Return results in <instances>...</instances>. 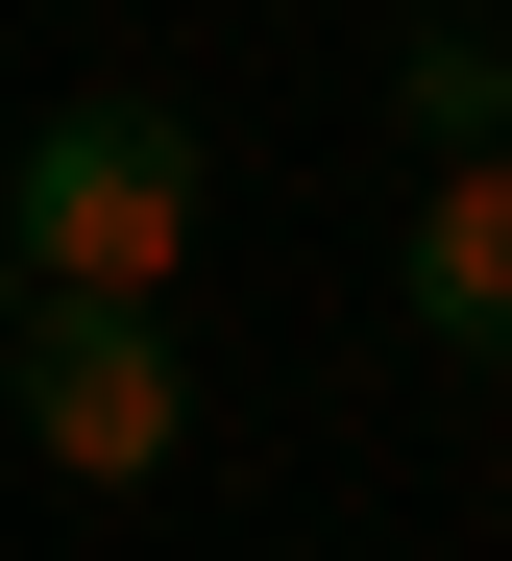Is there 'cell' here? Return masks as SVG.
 <instances>
[{"label":"cell","mask_w":512,"mask_h":561,"mask_svg":"<svg viewBox=\"0 0 512 561\" xmlns=\"http://www.w3.org/2000/svg\"><path fill=\"white\" fill-rule=\"evenodd\" d=\"M195 196H220V147H195V99H49L25 171H0V268L25 294H171L195 268Z\"/></svg>","instance_id":"6da1fadb"},{"label":"cell","mask_w":512,"mask_h":561,"mask_svg":"<svg viewBox=\"0 0 512 561\" xmlns=\"http://www.w3.org/2000/svg\"><path fill=\"white\" fill-rule=\"evenodd\" d=\"M0 342H25V268H0Z\"/></svg>","instance_id":"5b68a950"},{"label":"cell","mask_w":512,"mask_h":561,"mask_svg":"<svg viewBox=\"0 0 512 561\" xmlns=\"http://www.w3.org/2000/svg\"><path fill=\"white\" fill-rule=\"evenodd\" d=\"M0 391H25V463H73V489H147V463L195 439V366H171V318H123V294H25Z\"/></svg>","instance_id":"7a4b0ae2"},{"label":"cell","mask_w":512,"mask_h":561,"mask_svg":"<svg viewBox=\"0 0 512 561\" xmlns=\"http://www.w3.org/2000/svg\"><path fill=\"white\" fill-rule=\"evenodd\" d=\"M390 123H416V171H512V25H416Z\"/></svg>","instance_id":"277c9868"},{"label":"cell","mask_w":512,"mask_h":561,"mask_svg":"<svg viewBox=\"0 0 512 561\" xmlns=\"http://www.w3.org/2000/svg\"><path fill=\"white\" fill-rule=\"evenodd\" d=\"M390 318H416L440 366H512V171H440L416 244H390Z\"/></svg>","instance_id":"3957f363"}]
</instances>
